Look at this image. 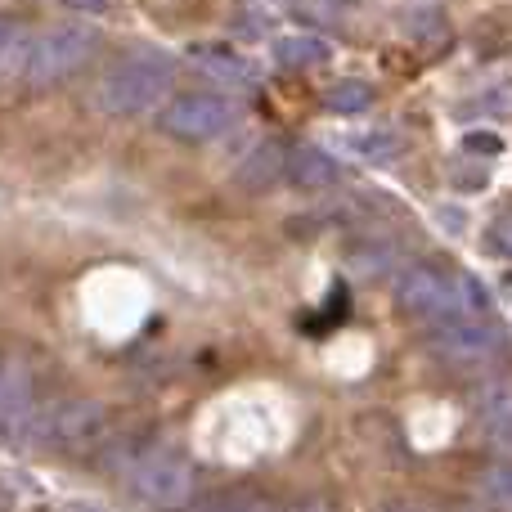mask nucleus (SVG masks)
Masks as SVG:
<instances>
[{
    "label": "nucleus",
    "instance_id": "1",
    "mask_svg": "<svg viewBox=\"0 0 512 512\" xmlns=\"http://www.w3.org/2000/svg\"><path fill=\"white\" fill-rule=\"evenodd\" d=\"M176 81V59L167 50H131L126 59H117L99 81V108L113 117H140L167 95V86Z\"/></svg>",
    "mask_w": 512,
    "mask_h": 512
},
{
    "label": "nucleus",
    "instance_id": "2",
    "mask_svg": "<svg viewBox=\"0 0 512 512\" xmlns=\"http://www.w3.org/2000/svg\"><path fill=\"white\" fill-rule=\"evenodd\" d=\"M396 301L423 324H445V319L463 315H486V292L468 279V274L432 270V265H414L396 279Z\"/></svg>",
    "mask_w": 512,
    "mask_h": 512
},
{
    "label": "nucleus",
    "instance_id": "3",
    "mask_svg": "<svg viewBox=\"0 0 512 512\" xmlns=\"http://www.w3.org/2000/svg\"><path fill=\"white\" fill-rule=\"evenodd\" d=\"M99 50V32L86 23H59L50 32L32 36V54H27L23 77L32 86H54V81L72 77L90 63V54Z\"/></svg>",
    "mask_w": 512,
    "mask_h": 512
},
{
    "label": "nucleus",
    "instance_id": "4",
    "mask_svg": "<svg viewBox=\"0 0 512 512\" xmlns=\"http://www.w3.org/2000/svg\"><path fill=\"white\" fill-rule=\"evenodd\" d=\"M108 414L99 400H59V405H45L27 418V436L41 445H59V450H72V445H90L99 432H104Z\"/></svg>",
    "mask_w": 512,
    "mask_h": 512
},
{
    "label": "nucleus",
    "instance_id": "5",
    "mask_svg": "<svg viewBox=\"0 0 512 512\" xmlns=\"http://www.w3.org/2000/svg\"><path fill=\"white\" fill-rule=\"evenodd\" d=\"M234 117H239V108L225 95H180V99H171L167 113H162V131L176 135V140L203 144V140H216V135L230 131Z\"/></svg>",
    "mask_w": 512,
    "mask_h": 512
},
{
    "label": "nucleus",
    "instance_id": "6",
    "mask_svg": "<svg viewBox=\"0 0 512 512\" xmlns=\"http://www.w3.org/2000/svg\"><path fill=\"white\" fill-rule=\"evenodd\" d=\"M131 490L144 504H185L189 490H194V468H189V459H180L171 450H153L135 463Z\"/></svg>",
    "mask_w": 512,
    "mask_h": 512
},
{
    "label": "nucleus",
    "instance_id": "7",
    "mask_svg": "<svg viewBox=\"0 0 512 512\" xmlns=\"http://www.w3.org/2000/svg\"><path fill=\"white\" fill-rule=\"evenodd\" d=\"M432 346L459 364H477V360H490L504 346V333L486 315H463V319L432 324Z\"/></svg>",
    "mask_w": 512,
    "mask_h": 512
},
{
    "label": "nucleus",
    "instance_id": "8",
    "mask_svg": "<svg viewBox=\"0 0 512 512\" xmlns=\"http://www.w3.org/2000/svg\"><path fill=\"white\" fill-rule=\"evenodd\" d=\"M32 414H36V391L27 382V369L23 360H9L5 378H0V423H5L9 436H23Z\"/></svg>",
    "mask_w": 512,
    "mask_h": 512
},
{
    "label": "nucleus",
    "instance_id": "9",
    "mask_svg": "<svg viewBox=\"0 0 512 512\" xmlns=\"http://www.w3.org/2000/svg\"><path fill=\"white\" fill-rule=\"evenodd\" d=\"M288 144L279 140H265L256 144V149L248 153V158L239 162V171H234V180H239V189H252V194H261V189H270L274 180L288 176Z\"/></svg>",
    "mask_w": 512,
    "mask_h": 512
},
{
    "label": "nucleus",
    "instance_id": "10",
    "mask_svg": "<svg viewBox=\"0 0 512 512\" xmlns=\"http://www.w3.org/2000/svg\"><path fill=\"white\" fill-rule=\"evenodd\" d=\"M477 418L490 441L512 450V382L508 378H495L477 391Z\"/></svg>",
    "mask_w": 512,
    "mask_h": 512
},
{
    "label": "nucleus",
    "instance_id": "11",
    "mask_svg": "<svg viewBox=\"0 0 512 512\" xmlns=\"http://www.w3.org/2000/svg\"><path fill=\"white\" fill-rule=\"evenodd\" d=\"M189 59H194V68L203 72V77H216V81H225V86H239V81L256 77L252 63L243 59L239 50H230V45H194Z\"/></svg>",
    "mask_w": 512,
    "mask_h": 512
},
{
    "label": "nucleus",
    "instance_id": "12",
    "mask_svg": "<svg viewBox=\"0 0 512 512\" xmlns=\"http://www.w3.org/2000/svg\"><path fill=\"white\" fill-rule=\"evenodd\" d=\"M337 176H342V171H337V162L328 158L324 149H297L288 158V185L292 189H306V194H315V189H328V185H337Z\"/></svg>",
    "mask_w": 512,
    "mask_h": 512
},
{
    "label": "nucleus",
    "instance_id": "13",
    "mask_svg": "<svg viewBox=\"0 0 512 512\" xmlns=\"http://www.w3.org/2000/svg\"><path fill=\"white\" fill-rule=\"evenodd\" d=\"M342 149L364 162H391L400 153V135L396 131H351L342 140Z\"/></svg>",
    "mask_w": 512,
    "mask_h": 512
},
{
    "label": "nucleus",
    "instance_id": "14",
    "mask_svg": "<svg viewBox=\"0 0 512 512\" xmlns=\"http://www.w3.org/2000/svg\"><path fill=\"white\" fill-rule=\"evenodd\" d=\"M274 59H279L283 68H315V63L328 59V45L319 41V36H283V41L274 45Z\"/></svg>",
    "mask_w": 512,
    "mask_h": 512
},
{
    "label": "nucleus",
    "instance_id": "15",
    "mask_svg": "<svg viewBox=\"0 0 512 512\" xmlns=\"http://www.w3.org/2000/svg\"><path fill=\"white\" fill-rule=\"evenodd\" d=\"M477 490H481V499H490V504L512 508V459H499V463H490V468H481Z\"/></svg>",
    "mask_w": 512,
    "mask_h": 512
},
{
    "label": "nucleus",
    "instance_id": "16",
    "mask_svg": "<svg viewBox=\"0 0 512 512\" xmlns=\"http://www.w3.org/2000/svg\"><path fill=\"white\" fill-rule=\"evenodd\" d=\"M369 104H373V86H364V81H337L324 95V108H333V113H364Z\"/></svg>",
    "mask_w": 512,
    "mask_h": 512
},
{
    "label": "nucleus",
    "instance_id": "17",
    "mask_svg": "<svg viewBox=\"0 0 512 512\" xmlns=\"http://www.w3.org/2000/svg\"><path fill=\"white\" fill-rule=\"evenodd\" d=\"M27 54H32V36H23L14 23L5 27V72H23Z\"/></svg>",
    "mask_w": 512,
    "mask_h": 512
},
{
    "label": "nucleus",
    "instance_id": "18",
    "mask_svg": "<svg viewBox=\"0 0 512 512\" xmlns=\"http://www.w3.org/2000/svg\"><path fill=\"white\" fill-rule=\"evenodd\" d=\"M490 243H495V252L512 256V212H504V216L495 221V230H490Z\"/></svg>",
    "mask_w": 512,
    "mask_h": 512
},
{
    "label": "nucleus",
    "instance_id": "19",
    "mask_svg": "<svg viewBox=\"0 0 512 512\" xmlns=\"http://www.w3.org/2000/svg\"><path fill=\"white\" fill-rule=\"evenodd\" d=\"M68 5H72V9H104L108 0H68Z\"/></svg>",
    "mask_w": 512,
    "mask_h": 512
}]
</instances>
